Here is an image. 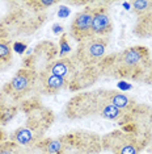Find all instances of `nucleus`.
<instances>
[{"mask_svg": "<svg viewBox=\"0 0 152 154\" xmlns=\"http://www.w3.org/2000/svg\"><path fill=\"white\" fill-rule=\"evenodd\" d=\"M97 67L105 76L144 82L152 69L150 49L143 45L126 48L119 53L105 55Z\"/></svg>", "mask_w": 152, "mask_h": 154, "instance_id": "1", "label": "nucleus"}, {"mask_svg": "<svg viewBox=\"0 0 152 154\" xmlns=\"http://www.w3.org/2000/svg\"><path fill=\"white\" fill-rule=\"evenodd\" d=\"M20 109L26 113V122L13 131L9 140L24 149L36 148L54 122V113L50 108L42 106L39 97L25 100L20 104Z\"/></svg>", "mask_w": 152, "mask_h": 154, "instance_id": "2", "label": "nucleus"}, {"mask_svg": "<svg viewBox=\"0 0 152 154\" xmlns=\"http://www.w3.org/2000/svg\"><path fill=\"white\" fill-rule=\"evenodd\" d=\"M58 2H46V0L9 3L12 8L0 21V24L11 33L12 37L32 34L46 20V9L51 5H55Z\"/></svg>", "mask_w": 152, "mask_h": 154, "instance_id": "3", "label": "nucleus"}, {"mask_svg": "<svg viewBox=\"0 0 152 154\" xmlns=\"http://www.w3.org/2000/svg\"><path fill=\"white\" fill-rule=\"evenodd\" d=\"M64 113L66 117L70 120H81V119L98 116L112 121H119L125 115L122 111L110 106L97 92V90L83 91L72 96L66 106Z\"/></svg>", "mask_w": 152, "mask_h": 154, "instance_id": "4", "label": "nucleus"}, {"mask_svg": "<svg viewBox=\"0 0 152 154\" xmlns=\"http://www.w3.org/2000/svg\"><path fill=\"white\" fill-rule=\"evenodd\" d=\"M37 83L38 72L21 67L0 90V103L20 107L25 100L38 97Z\"/></svg>", "mask_w": 152, "mask_h": 154, "instance_id": "5", "label": "nucleus"}, {"mask_svg": "<svg viewBox=\"0 0 152 154\" xmlns=\"http://www.w3.org/2000/svg\"><path fill=\"white\" fill-rule=\"evenodd\" d=\"M121 129L135 136L138 140L150 146L152 140V107L136 104L129 113H125L118 121Z\"/></svg>", "mask_w": 152, "mask_h": 154, "instance_id": "6", "label": "nucleus"}, {"mask_svg": "<svg viewBox=\"0 0 152 154\" xmlns=\"http://www.w3.org/2000/svg\"><path fill=\"white\" fill-rule=\"evenodd\" d=\"M64 145V154H98L102 152L101 136L89 131L68 132L60 136Z\"/></svg>", "mask_w": 152, "mask_h": 154, "instance_id": "7", "label": "nucleus"}, {"mask_svg": "<svg viewBox=\"0 0 152 154\" xmlns=\"http://www.w3.org/2000/svg\"><path fill=\"white\" fill-rule=\"evenodd\" d=\"M102 150H109L112 154H140L147 145L122 129L104 134L101 137Z\"/></svg>", "mask_w": 152, "mask_h": 154, "instance_id": "8", "label": "nucleus"}, {"mask_svg": "<svg viewBox=\"0 0 152 154\" xmlns=\"http://www.w3.org/2000/svg\"><path fill=\"white\" fill-rule=\"evenodd\" d=\"M109 37H88L77 44L72 55L84 66H97L105 58Z\"/></svg>", "mask_w": 152, "mask_h": 154, "instance_id": "9", "label": "nucleus"}, {"mask_svg": "<svg viewBox=\"0 0 152 154\" xmlns=\"http://www.w3.org/2000/svg\"><path fill=\"white\" fill-rule=\"evenodd\" d=\"M59 48L51 41H42L32 50V53L22 59V67L33 70L39 74L42 70L47 69L57 59Z\"/></svg>", "mask_w": 152, "mask_h": 154, "instance_id": "10", "label": "nucleus"}, {"mask_svg": "<svg viewBox=\"0 0 152 154\" xmlns=\"http://www.w3.org/2000/svg\"><path fill=\"white\" fill-rule=\"evenodd\" d=\"M76 61H77V59H76ZM100 76H101V72H100L97 66H84L77 61L75 72H74V75H72L71 80L68 82V91H71V92L81 91L83 92L85 88L95 85L100 79Z\"/></svg>", "mask_w": 152, "mask_h": 154, "instance_id": "11", "label": "nucleus"}, {"mask_svg": "<svg viewBox=\"0 0 152 154\" xmlns=\"http://www.w3.org/2000/svg\"><path fill=\"white\" fill-rule=\"evenodd\" d=\"M91 37H109L113 32V23L110 17L108 3H95Z\"/></svg>", "mask_w": 152, "mask_h": 154, "instance_id": "12", "label": "nucleus"}, {"mask_svg": "<svg viewBox=\"0 0 152 154\" xmlns=\"http://www.w3.org/2000/svg\"><path fill=\"white\" fill-rule=\"evenodd\" d=\"M93 19V7H85L84 9L79 11L72 19L70 26V34L76 42H81L83 40L91 37Z\"/></svg>", "mask_w": 152, "mask_h": 154, "instance_id": "13", "label": "nucleus"}, {"mask_svg": "<svg viewBox=\"0 0 152 154\" xmlns=\"http://www.w3.org/2000/svg\"><path fill=\"white\" fill-rule=\"evenodd\" d=\"M63 90H68V83L64 79L54 75L47 69L42 70L38 74L37 95H55Z\"/></svg>", "mask_w": 152, "mask_h": 154, "instance_id": "14", "label": "nucleus"}, {"mask_svg": "<svg viewBox=\"0 0 152 154\" xmlns=\"http://www.w3.org/2000/svg\"><path fill=\"white\" fill-rule=\"evenodd\" d=\"M97 92L105 99L110 106L115 107L117 109L122 111L123 113H129L134 107L136 106V101L130 95L114 88H97Z\"/></svg>", "mask_w": 152, "mask_h": 154, "instance_id": "15", "label": "nucleus"}, {"mask_svg": "<svg viewBox=\"0 0 152 154\" xmlns=\"http://www.w3.org/2000/svg\"><path fill=\"white\" fill-rule=\"evenodd\" d=\"M13 37L0 24V72L7 71L12 66L13 57Z\"/></svg>", "mask_w": 152, "mask_h": 154, "instance_id": "16", "label": "nucleus"}, {"mask_svg": "<svg viewBox=\"0 0 152 154\" xmlns=\"http://www.w3.org/2000/svg\"><path fill=\"white\" fill-rule=\"evenodd\" d=\"M39 154H64V145L60 137L58 138H46L45 137L36 146Z\"/></svg>", "mask_w": 152, "mask_h": 154, "instance_id": "17", "label": "nucleus"}, {"mask_svg": "<svg viewBox=\"0 0 152 154\" xmlns=\"http://www.w3.org/2000/svg\"><path fill=\"white\" fill-rule=\"evenodd\" d=\"M134 34L139 38L152 37V12L138 17L136 24L134 26Z\"/></svg>", "mask_w": 152, "mask_h": 154, "instance_id": "18", "label": "nucleus"}, {"mask_svg": "<svg viewBox=\"0 0 152 154\" xmlns=\"http://www.w3.org/2000/svg\"><path fill=\"white\" fill-rule=\"evenodd\" d=\"M20 107L11 106V104L0 103V127H4L8 122H11L15 116L19 113Z\"/></svg>", "mask_w": 152, "mask_h": 154, "instance_id": "19", "label": "nucleus"}, {"mask_svg": "<svg viewBox=\"0 0 152 154\" xmlns=\"http://www.w3.org/2000/svg\"><path fill=\"white\" fill-rule=\"evenodd\" d=\"M130 7L131 11L140 17L152 12V0H134L130 3Z\"/></svg>", "mask_w": 152, "mask_h": 154, "instance_id": "20", "label": "nucleus"}, {"mask_svg": "<svg viewBox=\"0 0 152 154\" xmlns=\"http://www.w3.org/2000/svg\"><path fill=\"white\" fill-rule=\"evenodd\" d=\"M22 150L24 148H21L11 140H7V141L0 143V154H21Z\"/></svg>", "mask_w": 152, "mask_h": 154, "instance_id": "21", "label": "nucleus"}, {"mask_svg": "<svg viewBox=\"0 0 152 154\" xmlns=\"http://www.w3.org/2000/svg\"><path fill=\"white\" fill-rule=\"evenodd\" d=\"M60 45H62V48L59 49V55H60V58L68 57V55H70V53H71V48L68 46V44H67V34H62Z\"/></svg>", "mask_w": 152, "mask_h": 154, "instance_id": "22", "label": "nucleus"}, {"mask_svg": "<svg viewBox=\"0 0 152 154\" xmlns=\"http://www.w3.org/2000/svg\"><path fill=\"white\" fill-rule=\"evenodd\" d=\"M7 140H9V138H7V133L4 132V129L0 127V143L4 142V141H7Z\"/></svg>", "mask_w": 152, "mask_h": 154, "instance_id": "23", "label": "nucleus"}, {"mask_svg": "<svg viewBox=\"0 0 152 154\" xmlns=\"http://www.w3.org/2000/svg\"><path fill=\"white\" fill-rule=\"evenodd\" d=\"M144 83H148V85H152V69H151V71H150V74H148V76L146 78V80H144Z\"/></svg>", "mask_w": 152, "mask_h": 154, "instance_id": "24", "label": "nucleus"}]
</instances>
